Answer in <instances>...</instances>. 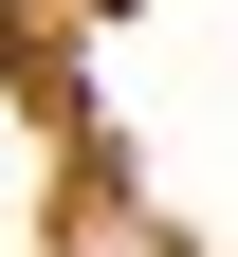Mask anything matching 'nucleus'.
Instances as JSON below:
<instances>
[{"instance_id": "f257e3e1", "label": "nucleus", "mask_w": 238, "mask_h": 257, "mask_svg": "<svg viewBox=\"0 0 238 257\" xmlns=\"http://www.w3.org/2000/svg\"><path fill=\"white\" fill-rule=\"evenodd\" d=\"M55 257H183V239H165V202H128V184H74V202H55Z\"/></svg>"}]
</instances>
